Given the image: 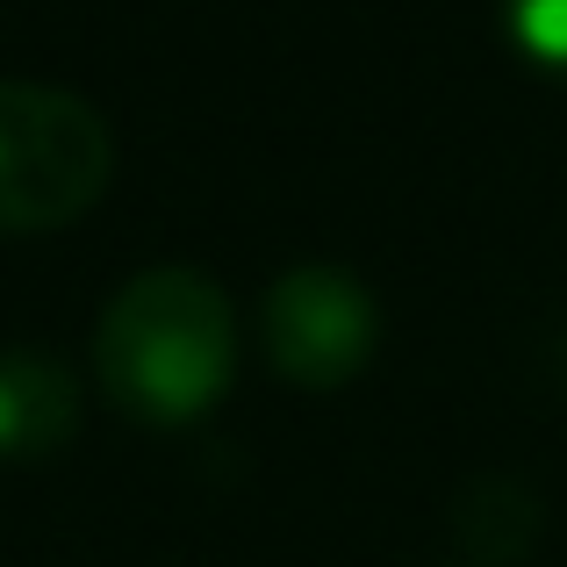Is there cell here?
Returning <instances> with one entry per match:
<instances>
[{"instance_id":"1","label":"cell","mask_w":567,"mask_h":567,"mask_svg":"<svg viewBox=\"0 0 567 567\" xmlns=\"http://www.w3.org/2000/svg\"><path fill=\"white\" fill-rule=\"evenodd\" d=\"M94 374L137 424H194L237 374L230 295L194 266H152L123 280L94 323Z\"/></svg>"},{"instance_id":"2","label":"cell","mask_w":567,"mask_h":567,"mask_svg":"<svg viewBox=\"0 0 567 567\" xmlns=\"http://www.w3.org/2000/svg\"><path fill=\"white\" fill-rule=\"evenodd\" d=\"M115 181V137L94 101L37 80H0V237L80 223Z\"/></svg>"},{"instance_id":"3","label":"cell","mask_w":567,"mask_h":567,"mask_svg":"<svg viewBox=\"0 0 567 567\" xmlns=\"http://www.w3.org/2000/svg\"><path fill=\"white\" fill-rule=\"evenodd\" d=\"M381 346V302L346 266H288L259 302V352L288 388L338 395Z\"/></svg>"},{"instance_id":"4","label":"cell","mask_w":567,"mask_h":567,"mask_svg":"<svg viewBox=\"0 0 567 567\" xmlns=\"http://www.w3.org/2000/svg\"><path fill=\"white\" fill-rule=\"evenodd\" d=\"M80 431V381L37 346H0V460L37 467L58 460Z\"/></svg>"},{"instance_id":"5","label":"cell","mask_w":567,"mask_h":567,"mask_svg":"<svg viewBox=\"0 0 567 567\" xmlns=\"http://www.w3.org/2000/svg\"><path fill=\"white\" fill-rule=\"evenodd\" d=\"M532 532H539V503L517 482H503V474H488V482H474L467 496H460V539H467V554L482 567L525 560Z\"/></svg>"},{"instance_id":"6","label":"cell","mask_w":567,"mask_h":567,"mask_svg":"<svg viewBox=\"0 0 567 567\" xmlns=\"http://www.w3.org/2000/svg\"><path fill=\"white\" fill-rule=\"evenodd\" d=\"M496 22L539 72H567V0H496Z\"/></svg>"}]
</instances>
